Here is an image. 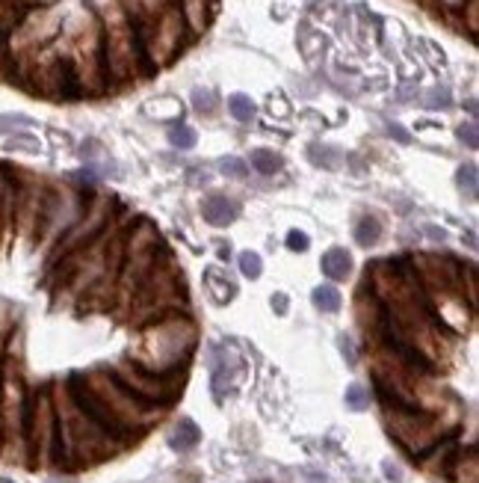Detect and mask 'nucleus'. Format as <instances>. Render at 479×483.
Returning a JSON list of instances; mask_svg holds the SVG:
<instances>
[{
	"label": "nucleus",
	"mask_w": 479,
	"mask_h": 483,
	"mask_svg": "<svg viewBox=\"0 0 479 483\" xmlns=\"http://www.w3.org/2000/svg\"><path fill=\"white\" fill-rule=\"evenodd\" d=\"M15 125H24V128H33V122L27 116H0V131H9Z\"/></svg>",
	"instance_id": "e433bc0d"
},
{
	"label": "nucleus",
	"mask_w": 479,
	"mask_h": 483,
	"mask_svg": "<svg viewBox=\"0 0 479 483\" xmlns=\"http://www.w3.org/2000/svg\"><path fill=\"white\" fill-rule=\"evenodd\" d=\"M27 385L15 359L4 356L0 365V439L6 451H15V460H27L24 447V418H27Z\"/></svg>",
	"instance_id": "39448f33"
},
{
	"label": "nucleus",
	"mask_w": 479,
	"mask_h": 483,
	"mask_svg": "<svg viewBox=\"0 0 479 483\" xmlns=\"http://www.w3.org/2000/svg\"><path fill=\"white\" fill-rule=\"evenodd\" d=\"M160 249H163V243H160L157 228L151 226L148 219H137V223L128 226L124 258H122L119 276H115V297H119L122 309H128L133 291H137L142 279L148 276V270L154 267Z\"/></svg>",
	"instance_id": "20e7f679"
},
{
	"label": "nucleus",
	"mask_w": 479,
	"mask_h": 483,
	"mask_svg": "<svg viewBox=\"0 0 479 483\" xmlns=\"http://www.w3.org/2000/svg\"><path fill=\"white\" fill-rule=\"evenodd\" d=\"M110 226H113V205H110V199L101 196V199H95L92 205H86L83 217H80L77 223L59 237L57 247H53V252H51V258H48V267L57 265L59 258L71 256L75 249L89 247V243H92L95 237H101Z\"/></svg>",
	"instance_id": "9b49d317"
},
{
	"label": "nucleus",
	"mask_w": 479,
	"mask_h": 483,
	"mask_svg": "<svg viewBox=\"0 0 479 483\" xmlns=\"http://www.w3.org/2000/svg\"><path fill=\"white\" fill-rule=\"evenodd\" d=\"M184 273L175 265V256L166 247L160 249L154 267L148 270V276L142 279L139 288L133 291L128 309L130 321H137V327L163 318L172 312H186V297H184Z\"/></svg>",
	"instance_id": "7ed1b4c3"
},
{
	"label": "nucleus",
	"mask_w": 479,
	"mask_h": 483,
	"mask_svg": "<svg viewBox=\"0 0 479 483\" xmlns=\"http://www.w3.org/2000/svg\"><path fill=\"white\" fill-rule=\"evenodd\" d=\"M86 383L92 385V392L106 403V409H110L113 416L119 418V424L124 430H130V433L137 436V439L145 433V430L160 418V412H163V409H157V407H148V403H142L139 398H133V394L124 389L119 380H115L113 371H106V368H101V371H89Z\"/></svg>",
	"instance_id": "0eeeda50"
},
{
	"label": "nucleus",
	"mask_w": 479,
	"mask_h": 483,
	"mask_svg": "<svg viewBox=\"0 0 479 483\" xmlns=\"http://www.w3.org/2000/svg\"><path fill=\"white\" fill-rule=\"evenodd\" d=\"M148 113H151V116H157V119H175V116H181V104H177L175 99L151 101Z\"/></svg>",
	"instance_id": "c85d7f7f"
},
{
	"label": "nucleus",
	"mask_w": 479,
	"mask_h": 483,
	"mask_svg": "<svg viewBox=\"0 0 479 483\" xmlns=\"http://www.w3.org/2000/svg\"><path fill=\"white\" fill-rule=\"evenodd\" d=\"M204 285H208L210 300H213V303H219V305L231 303V300H234V294H237V288L228 282V276L222 273L219 267H210L208 273H204Z\"/></svg>",
	"instance_id": "f3484780"
},
{
	"label": "nucleus",
	"mask_w": 479,
	"mask_h": 483,
	"mask_svg": "<svg viewBox=\"0 0 479 483\" xmlns=\"http://www.w3.org/2000/svg\"><path fill=\"white\" fill-rule=\"evenodd\" d=\"M240 270H243V276H248V279H257L263 273V261H261V256H257V252H243V256H240Z\"/></svg>",
	"instance_id": "7c9ffc66"
},
{
	"label": "nucleus",
	"mask_w": 479,
	"mask_h": 483,
	"mask_svg": "<svg viewBox=\"0 0 479 483\" xmlns=\"http://www.w3.org/2000/svg\"><path fill=\"white\" fill-rule=\"evenodd\" d=\"M199 344V329L186 312H172L142 327L139 350L130 359L154 374H175L186 365Z\"/></svg>",
	"instance_id": "f257e3e1"
},
{
	"label": "nucleus",
	"mask_w": 479,
	"mask_h": 483,
	"mask_svg": "<svg viewBox=\"0 0 479 483\" xmlns=\"http://www.w3.org/2000/svg\"><path fill=\"white\" fill-rule=\"evenodd\" d=\"M181 15L184 24L192 33L204 30V24H208V6H204V0H181Z\"/></svg>",
	"instance_id": "412c9836"
},
{
	"label": "nucleus",
	"mask_w": 479,
	"mask_h": 483,
	"mask_svg": "<svg viewBox=\"0 0 479 483\" xmlns=\"http://www.w3.org/2000/svg\"><path fill=\"white\" fill-rule=\"evenodd\" d=\"M169 139H172V146L175 148H192L195 143H199V134H195L192 128H186V125H177V128H172V134H169Z\"/></svg>",
	"instance_id": "c756f323"
},
{
	"label": "nucleus",
	"mask_w": 479,
	"mask_h": 483,
	"mask_svg": "<svg viewBox=\"0 0 479 483\" xmlns=\"http://www.w3.org/2000/svg\"><path fill=\"white\" fill-rule=\"evenodd\" d=\"M426 237H432V241H444V237H447V232H444V228H438V226H426Z\"/></svg>",
	"instance_id": "58836bf2"
},
{
	"label": "nucleus",
	"mask_w": 479,
	"mask_h": 483,
	"mask_svg": "<svg viewBox=\"0 0 479 483\" xmlns=\"http://www.w3.org/2000/svg\"><path fill=\"white\" fill-rule=\"evenodd\" d=\"M192 104H195V110H199L201 116H210V113L216 110V99H213L210 90H195L192 92Z\"/></svg>",
	"instance_id": "2f4dec72"
},
{
	"label": "nucleus",
	"mask_w": 479,
	"mask_h": 483,
	"mask_svg": "<svg viewBox=\"0 0 479 483\" xmlns=\"http://www.w3.org/2000/svg\"><path fill=\"white\" fill-rule=\"evenodd\" d=\"M287 247H290L293 252H305V249L310 247V241H308V234H305V232H296V228H293V232L287 234Z\"/></svg>",
	"instance_id": "f704fd0d"
},
{
	"label": "nucleus",
	"mask_w": 479,
	"mask_h": 483,
	"mask_svg": "<svg viewBox=\"0 0 479 483\" xmlns=\"http://www.w3.org/2000/svg\"><path fill=\"white\" fill-rule=\"evenodd\" d=\"M426 107L435 110V107H450V92L447 90H432L426 95Z\"/></svg>",
	"instance_id": "72a5a7b5"
},
{
	"label": "nucleus",
	"mask_w": 479,
	"mask_h": 483,
	"mask_svg": "<svg viewBox=\"0 0 479 483\" xmlns=\"http://www.w3.org/2000/svg\"><path fill=\"white\" fill-rule=\"evenodd\" d=\"M346 407H349V409H355V412L367 409V407H370V392L364 389V385L352 383L349 389H346Z\"/></svg>",
	"instance_id": "cd10ccee"
},
{
	"label": "nucleus",
	"mask_w": 479,
	"mask_h": 483,
	"mask_svg": "<svg viewBox=\"0 0 479 483\" xmlns=\"http://www.w3.org/2000/svg\"><path fill=\"white\" fill-rule=\"evenodd\" d=\"M219 258H222V261H228V258H231V247H225V243H222V247H219Z\"/></svg>",
	"instance_id": "79ce46f5"
},
{
	"label": "nucleus",
	"mask_w": 479,
	"mask_h": 483,
	"mask_svg": "<svg viewBox=\"0 0 479 483\" xmlns=\"http://www.w3.org/2000/svg\"><path fill=\"white\" fill-rule=\"evenodd\" d=\"M444 4H450V6H459V4H465V0H444Z\"/></svg>",
	"instance_id": "37998d69"
},
{
	"label": "nucleus",
	"mask_w": 479,
	"mask_h": 483,
	"mask_svg": "<svg viewBox=\"0 0 479 483\" xmlns=\"http://www.w3.org/2000/svg\"><path fill=\"white\" fill-rule=\"evenodd\" d=\"M319 267H323V276H328L332 282H343L352 273V256L341 247H332L319 261Z\"/></svg>",
	"instance_id": "dca6fc26"
},
{
	"label": "nucleus",
	"mask_w": 479,
	"mask_h": 483,
	"mask_svg": "<svg viewBox=\"0 0 479 483\" xmlns=\"http://www.w3.org/2000/svg\"><path fill=\"white\" fill-rule=\"evenodd\" d=\"M447 478L452 483H479V454H476L474 445H470L467 451L456 454V460H452Z\"/></svg>",
	"instance_id": "2eb2a0df"
},
{
	"label": "nucleus",
	"mask_w": 479,
	"mask_h": 483,
	"mask_svg": "<svg viewBox=\"0 0 479 483\" xmlns=\"http://www.w3.org/2000/svg\"><path fill=\"white\" fill-rule=\"evenodd\" d=\"M53 407H57V465H66V469L92 465L119 451V445L68 400L62 385L53 394Z\"/></svg>",
	"instance_id": "f03ea898"
},
{
	"label": "nucleus",
	"mask_w": 479,
	"mask_h": 483,
	"mask_svg": "<svg viewBox=\"0 0 479 483\" xmlns=\"http://www.w3.org/2000/svg\"><path fill=\"white\" fill-rule=\"evenodd\" d=\"M257 483H270V480H257Z\"/></svg>",
	"instance_id": "a18cd8bd"
},
{
	"label": "nucleus",
	"mask_w": 479,
	"mask_h": 483,
	"mask_svg": "<svg viewBox=\"0 0 479 483\" xmlns=\"http://www.w3.org/2000/svg\"><path fill=\"white\" fill-rule=\"evenodd\" d=\"M201 214L210 226H231L240 217V208H237V202L228 196H210V199H204Z\"/></svg>",
	"instance_id": "4468645a"
},
{
	"label": "nucleus",
	"mask_w": 479,
	"mask_h": 483,
	"mask_svg": "<svg viewBox=\"0 0 479 483\" xmlns=\"http://www.w3.org/2000/svg\"><path fill=\"white\" fill-rule=\"evenodd\" d=\"M341 300H343V297L334 285H319L314 291V305L326 314H334L337 309H341Z\"/></svg>",
	"instance_id": "4be33fe9"
},
{
	"label": "nucleus",
	"mask_w": 479,
	"mask_h": 483,
	"mask_svg": "<svg viewBox=\"0 0 479 483\" xmlns=\"http://www.w3.org/2000/svg\"><path fill=\"white\" fill-rule=\"evenodd\" d=\"M381 241V219L379 217H361L358 223H355V243L364 249L376 247V243Z\"/></svg>",
	"instance_id": "aec40b11"
},
{
	"label": "nucleus",
	"mask_w": 479,
	"mask_h": 483,
	"mask_svg": "<svg viewBox=\"0 0 479 483\" xmlns=\"http://www.w3.org/2000/svg\"><path fill=\"white\" fill-rule=\"evenodd\" d=\"M12 219H15V184L0 170V234L6 232V226L12 223Z\"/></svg>",
	"instance_id": "6ab92c4d"
},
{
	"label": "nucleus",
	"mask_w": 479,
	"mask_h": 483,
	"mask_svg": "<svg viewBox=\"0 0 479 483\" xmlns=\"http://www.w3.org/2000/svg\"><path fill=\"white\" fill-rule=\"evenodd\" d=\"M456 454H459V439H456V433H447L444 439H438V442H435L417 463H420L429 474H444V478H447Z\"/></svg>",
	"instance_id": "ddd939ff"
},
{
	"label": "nucleus",
	"mask_w": 479,
	"mask_h": 483,
	"mask_svg": "<svg viewBox=\"0 0 479 483\" xmlns=\"http://www.w3.org/2000/svg\"><path fill=\"white\" fill-rule=\"evenodd\" d=\"M308 154L317 166H326V170H337V166H341V152L332 146H310Z\"/></svg>",
	"instance_id": "393cba45"
},
{
	"label": "nucleus",
	"mask_w": 479,
	"mask_h": 483,
	"mask_svg": "<svg viewBox=\"0 0 479 483\" xmlns=\"http://www.w3.org/2000/svg\"><path fill=\"white\" fill-rule=\"evenodd\" d=\"M388 131H390V137H397V139H399V143H412V137H408L399 125H390Z\"/></svg>",
	"instance_id": "ea45409f"
},
{
	"label": "nucleus",
	"mask_w": 479,
	"mask_h": 483,
	"mask_svg": "<svg viewBox=\"0 0 479 483\" xmlns=\"http://www.w3.org/2000/svg\"><path fill=\"white\" fill-rule=\"evenodd\" d=\"M219 166H222V172H225L228 178H246V175H248V166H246V161H240V157H225Z\"/></svg>",
	"instance_id": "473e14b6"
},
{
	"label": "nucleus",
	"mask_w": 479,
	"mask_h": 483,
	"mask_svg": "<svg viewBox=\"0 0 479 483\" xmlns=\"http://www.w3.org/2000/svg\"><path fill=\"white\" fill-rule=\"evenodd\" d=\"M385 424L397 445L414 460H420L438 439L452 433L450 427H444L441 412L429 409H385Z\"/></svg>",
	"instance_id": "6e6552de"
},
{
	"label": "nucleus",
	"mask_w": 479,
	"mask_h": 483,
	"mask_svg": "<svg viewBox=\"0 0 479 483\" xmlns=\"http://www.w3.org/2000/svg\"><path fill=\"white\" fill-rule=\"evenodd\" d=\"M228 113L237 122H252L255 119V101L248 99V95H243V92L231 95V99H228Z\"/></svg>",
	"instance_id": "b1692460"
},
{
	"label": "nucleus",
	"mask_w": 479,
	"mask_h": 483,
	"mask_svg": "<svg viewBox=\"0 0 479 483\" xmlns=\"http://www.w3.org/2000/svg\"><path fill=\"white\" fill-rule=\"evenodd\" d=\"M113 376L119 380L124 389H128L133 398H139L142 403L148 407H157V409H166L169 403L175 400L177 389L184 385V371H175V374H154V371H145L142 365H137L133 359H122L119 365L110 368Z\"/></svg>",
	"instance_id": "1a4fd4ad"
},
{
	"label": "nucleus",
	"mask_w": 479,
	"mask_h": 483,
	"mask_svg": "<svg viewBox=\"0 0 479 483\" xmlns=\"http://www.w3.org/2000/svg\"><path fill=\"white\" fill-rule=\"evenodd\" d=\"M24 447L27 463L57 465V407H53V389H39L27 398Z\"/></svg>",
	"instance_id": "423d86ee"
},
{
	"label": "nucleus",
	"mask_w": 479,
	"mask_h": 483,
	"mask_svg": "<svg viewBox=\"0 0 479 483\" xmlns=\"http://www.w3.org/2000/svg\"><path fill=\"white\" fill-rule=\"evenodd\" d=\"M272 309L279 312V314H287V309H290L287 297H284V294H272Z\"/></svg>",
	"instance_id": "4c0bfd02"
},
{
	"label": "nucleus",
	"mask_w": 479,
	"mask_h": 483,
	"mask_svg": "<svg viewBox=\"0 0 479 483\" xmlns=\"http://www.w3.org/2000/svg\"><path fill=\"white\" fill-rule=\"evenodd\" d=\"M83 199L75 196L68 190H44L42 199V210H39V241L42 243H53L59 241L62 234L68 232L71 226L83 217Z\"/></svg>",
	"instance_id": "f8f14e48"
},
{
	"label": "nucleus",
	"mask_w": 479,
	"mask_h": 483,
	"mask_svg": "<svg viewBox=\"0 0 479 483\" xmlns=\"http://www.w3.org/2000/svg\"><path fill=\"white\" fill-rule=\"evenodd\" d=\"M459 139L465 143L467 148H476L479 139H476V125H461L459 128Z\"/></svg>",
	"instance_id": "c9c22d12"
},
{
	"label": "nucleus",
	"mask_w": 479,
	"mask_h": 483,
	"mask_svg": "<svg viewBox=\"0 0 479 483\" xmlns=\"http://www.w3.org/2000/svg\"><path fill=\"white\" fill-rule=\"evenodd\" d=\"M308 483H328V480H326V478H310Z\"/></svg>",
	"instance_id": "c03bdc74"
},
{
	"label": "nucleus",
	"mask_w": 479,
	"mask_h": 483,
	"mask_svg": "<svg viewBox=\"0 0 479 483\" xmlns=\"http://www.w3.org/2000/svg\"><path fill=\"white\" fill-rule=\"evenodd\" d=\"M252 166L261 175H275L281 170V154L270 152V148H257V152H252Z\"/></svg>",
	"instance_id": "5701e85b"
},
{
	"label": "nucleus",
	"mask_w": 479,
	"mask_h": 483,
	"mask_svg": "<svg viewBox=\"0 0 479 483\" xmlns=\"http://www.w3.org/2000/svg\"><path fill=\"white\" fill-rule=\"evenodd\" d=\"M199 442H201V430L190 418H181L172 433H169V445H172L175 451H192Z\"/></svg>",
	"instance_id": "a211bd4d"
},
{
	"label": "nucleus",
	"mask_w": 479,
	"mask_h": 483,
	"mask_svg": "<svg viewBox=\"0 0 479 483\" xmlns=\"http://www.w3.org/2000/svg\"><path fill=\"white\" fill-rule=\"evenodd\" d=\"M459 190L465 193L467 202H476V166L465 163L459 170Z\"/></svg>",
	"instance_id": "bb28decb"
},
{
	"label": "nucleus",
	"mask_w": 479,
	"mask_h": 483,
	"mask_svg": "<svg viewBox=\"0 0 479 483\" xmlns=\"http://www.w3.org/2000/svg\"><path fill=\"white\" fill-rule=\"evenodd\" d=\"M66 394H68V400L75 403V407L83 412V416L92 421L95 427H101L106 436L113 439L115 445L124 447V445H130V442H137V436L130 433V430H124L119 424V418L113 416L110 409H106V403L98 398V394L92 392V385L86 383V374H71L68 380H66Z\"/></svg>",
	"instance_id": "9d476101"
},
{
	"label": "nucleus",
	"mask_w": 479,
	"mask_h": 483,
	"mask_svg": "<svg viewBox=\"0 0 479 483\" xmlns=\"http://www.w3.org/2000/svg\"><path fill=\"white\" fill-rule=\"evenodd\" d=\"M6 152H27V154H39L42 152V143L35 137L30 134H15V137H9L6 143H4Z\"/></svg>",
	"instance_id": "a878e982"
},
{
	"label": "nucleus",
	"mask_w": 479,
	"mask_h": 483,
	"mask_svg": "<svg viewBox=\"0 0 479 483\" xmlns=\"http://www.w3.org/2000/svg\"><path fill=\"white\" fill-rule=\"evenodd\" d=\"M341 344H343V356H346V362L355 365V350H352V341H349V338H343Z\"/></svg>",
	"instance_id": "a19ab883"
}]
</instances>
